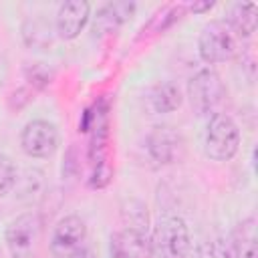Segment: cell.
Masks as SVG:
<instances>
[{"label": "cell", "instance_id": "obj_1", "mask_svg": "<svg viewBox=\"0 0 258 258\" xmlns=\"http://www.w3.org/2000/svg\"><path fill=\"white\" fill-rule=\"evenodd\" d=\"M151 250L155 258H189L191 238L185 220L179 216H163L153 228Z\"/></svg>", "mask_w": 258, "mask_h": 258}, {"label": "cell", "instance_id": "obj_2", "mask_svg": "<svg viewBox=\"0 0 258 258\" xmlns=\"http://www.w3.org/2000/svg\"><path fill=\"white\" fill-rule=\"evenodd\" d=\"M42 242V218L26 212L14 218L6 228V246L10 258H36Z\"/></svg>", "mask_w": 258, "mask_h": 258}, {"label": "cell", "instance_id": "obj_3", "mask_svg": "<svg viewBox=\"0 0 258 258\" xmlns=\"http://www.w3.org/2000/svg\"><path fill=\"white\" fill-rule=\"evenodd\" d=\"M240 147V129L226 113H214L206 129V155L214 161H230Z\"/></svg>", "mask_w": 258, "mask_h": 258}, {"label": "cell", "instance_id": "obj_4", "mask_svg": "<svg viewBox=\"0 0 258 258\" xmlns=\"http://www.w3.org/2000/svg\"><path fill=\"white\" fill-rule=\"evenodd\" d=\"M198 52L204 62L218 64L230 60L238 52V40L226 20H210L198 38Z\"/></svg>", "mask_w": 258, "mask_h": 258}, {"label": "cell", "instance_id": "obj_5", "mask_svg": "<svg viewBox=\"0 0 258 258\" xmlns=\"http://www.w3.org/2000/svg\"><path fill=\"white\" fill-rule=\"evenodd\" d=\"M224 97V83L212 69L198 71L187 83V99L198 115L212 113Z\"/></svg>", "mask_w": 258, "mask_h": 258}, {"label": "cell", "instance_id": "obj_6", "mask_svg": "<svg viewBox=\"0 0 258 258\" xmlns=\"http://www.w3.org/2000/svg\"><path fill=\"white\" fill-rule=\"evenodd\" d=\"M87 226L79 216H64L56 222L50 236L52 258H77L85 248Z\"/></svg>", "mask_w": 258, "mask_h": 258}, {"label": "cell", "instance_id": "obj_7", "mask_svg": "<svg viewBox=\"0 0 258 258\" xmlns=\"http://www.w3.org/2000/svg\"><path fill=\"white\" fill-rule=\"evenodd\" d=\"M20 145L28 157H50L58 147V129L50 121L34 119L24 125L20 133Z\"/></svg>", "mask_w": 258, "mask_h": 258}, {"label": "cell", "instance_id": "obj_8", "mask_svg": "<svg viewBox=\"0 0 258 258\" xmlns=\"http://www.w3.org/2000/svg\"><path fill=\"white\" fill-rule=\"evenodd\" d=\"M145 143L149 157L159 165H169L183 157V149H185L183 137L171 125H155L149 131Z\"/></svg>", "mask_w": 258, "mask_h": 258}, {"label": "cell", "instance_id": "obj_9", "mask_svg": "<svg viewBox=\"0 0 258 258\" xmlns=\"http://www.w3.org/2000/svg\"><path fill=\"white\" fill-rule=\"evenodd\" d=\"M109 258H153L147 232L123 228L111 236Z\"/></svg>", "mask_w": 258, "mask_h": 258}, {"label": "cell", "instance_id": "obj_10", "mask_svg": "<svg viewBox=\"0 0 258 258\" xmlns=\"http://www.w3.org/2000/svg\"><path fill=\"white\" fill-rule=\"evenodd\" d=\"M89 14H91V6L85 0H69L62 2L58 6L56 12V34L64 40H73L81 34V30L85 28V24L89 22Z\"/></svg>", "mask_w": 258, "mask_h": 258}, {"label": "cell", "instance_id": "obj_11", "mask_svg": "<svg viewBox=\"0 0 258 258\" xmlns=\"http://www.w3.org/2000/svg\"><path fill=\"white\" fill-rule=\"evenodd\" d=\"M256 22H258V8L252 2H236L230 8L228 20H226L232 32L244 38L252 36V32L256 30Z\"/></svg>", "mask_w": 258, "mask_h": 258}, {"label": "cell", "instance_id": "obj_12", "mask_svg": "<svg viewBox=\"0 0 258 258\" xmlns=\"http://www.w3.org/2000/svg\"><path fill=\"white\" fill-rule=\"evenodd\" d=\"M151 107L157 111V113H171L175 111L179 105H181V93H179V87L171 81H165V83H157L153 89H151Z\"/></svg>", "mask_w": 258, "mask_h": 258}, {"label": "cell", "instance_id": "obj_13", "mask_svg": "<svg viewBox=\"0 0 258 258\" xmlns=\"http://www.w3.org/2000/svg\"><path fill=\"white\" fill-rule=\"evenodd\" d=\"M135 12V4L133 2H109L99 10L97 16V24L105 30L117 28L123 22H127Z\"/></svg>", "mask_w": 258, "mask_h": 258}, {"label": "cell", "instance_id": "obj_14", "mask_svg": "<svg viewBox=\"0 0 258 258\" xmlns=\"http://www.w3.org/2000/svg\"><path fill=\"white\" fill-rule=\"evenodd\" d=\"M16 179H18V171L14 161L8 155L0 153V198L16 187Z\"/></svg>", "mask_w": 258, "mask_h": 258}, {"label": "cell", "instance_id": "obj_15", "mask_svg": "<svg viewBox=\"0 0 258 258\" xmlns=\"http://www.w3.org/2000/svg\"><path fill=\"white\" fill-rule=\"evenodd\" d=\"M24 38L32 46H46V44H50V24H46V22H40V24L32 22V30L24 32Z\"/></svg>", "mask_w": 258, "mask_h": 258}, {"label": "cell", "instance_id": "obj_16", "mask_svg": "<svg viewBox=\"0 0 258 258\" xmlns=\"http://www.w3.org/2000/svg\"><path fill=\"white\" fill-rule=\"evenodd\" d=\"M189 8H191L194 12H206V10L214 8V2H200V4H191Z\"/></svg>", "mask_w": 258, "mask_h": 258}, {"label": "cell", "instance_id": "obj_17", "mask_svg": "<svg viewBox=\"0 0 258 258\" xmlns=\"http://www.w3.org/2000/svg\"><path fill=\"white\" fill-rule=\"evenodd\" d=\"M77 258H97V256L93 254V250H89V248H83V250H81V254H79Z\"/></svg>", "mask_w": 258, "mask_h": 258}, {"label": "cell", "instance_id": "obj_18", "mask_svg": "<svg viewBox=\"0 0 258 258\" xmlns=\"http://www.w3.org/2000/svg\"><path fill=\"white\" fill-rule=\"evenodd\" d=\"M244 258H256V242L246 250V254H244Z\"/></svg>", "mask_w": 258, "mask_h": 258}]
</instances>
